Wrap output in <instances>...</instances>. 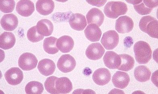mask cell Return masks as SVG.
<instances>
[{
	"label": "cell",
	"mask_w": 158,
	"mask_h": 94,
	"mask_svg": "<svg viewBox=\"0 0 158 94\" xmlns=\"http://www.w3.org/2000/svg\"><path fill=\"white\" fill-rule=\"evenodd\" d=\"M135 60L139 64H146L152 58V51L148 43L139 41L134 45Z\"/></svg>",
	"instance_id": "cell-1"
},
{
	"label": "cell",
	"mask_w": 158,
	"mask_h": 94,
	"mask_svg": "<svg viewBox=\"0 0 158 94\" xmlns=\"http://www.w3.org/2000/svg\"><path fill=\"white\" fill-rule=\"evenodd\" d=\"M128 10L127 5L122 1H110L105 5L104 12L106 17L115 19L125 15Z\"/></svg>",
	"instance_id": "cell-2"
},
{
	"label": "cell",
	"mask_w": 158,
	"mask_h": 94,
	"mask_svg": "<svg viewBox=\"0 0 158 94\" xmlns=\"http://www.w3.org/2000/svg\"><path fill=\"white\" fill-rule=\"evenodd\" d=\"M139 28L142 31L154 38H158V21L151 16H146L142 18L139 22Z\"/></svg>",
	"instance_id": "cell-3"
},
{
	"label": "cell",
	"mask_w": 158,
	"mask_h": 94,
	"mask_svg": "<svg viewBox=\"0 0 158 94\" xmlns=\"http://www.w3.org/2000/svg\"><path fill=\"white\" fill-rule=\"evenodd\" d=\"M38 61L34 54L26 53L21 55L18 60V65L22 70L29 71L36 67Z\"/></svg>",
	"instance_id": "cell-4"
},
{
	"label": "cell",
	"mask_w": 158,
	"mask_h": 94,
	"mask_svg": "<svg viewBox=\"0 0 158 94\" xmlns=\"http://www.w3.org/2000/svg\"><path fill=\"white\" fill-rule=\"evenodd\" d=\"M119 35L114 30H110L105 32L101 40V43L105 49L113 50L118 45Z\"/></svg>",
	"instance_id": "cell-5"
},
{
	"label": "cell",
	"mask_w": 158,
	"mask_h": 94,
	"mask_svg": "<svg viewBox=\"0 0 158 94\" xmlns=\"http://www.w3.org/2000/svg\"><path fill=\"white\" fill-rule=\"evenodd\" d=\"M76 65V60L69 54L63 55L58 61L57 66L64 73L70 72L74 70Z\"/></svg>",
	"instance_id": "cell-6"
},
{
	"label": "cell",
	"mask_w": 158,
	"mask_h": 94,
	"mask_svg": "<svg viewBox=\"0 0 158 94\" xmlns=\"http://www.w3.org/2000/svg\"><path fill=\"white\" fill-rule=\"evenodd\" d=\"M134 27L133 21L127 16L120 17L116 21L115 29L118 33H129L132 31Z\"/></svg>",
	"instance_id": "cell-7"
},
{
	"label": "cell",
	"mask_w": 158,
	"mask_h": 94,
	"mask_svg": "<svg viewBox=\"0 0 158 94\" xmlns=\"http://www.w3.org/2000/svg\"><path fill=\"white\" fill-rule=\"evenodd\" d=\"M5 77L9 84L15 86L22 82L23 79V74L19 68L13 67L5 73Z\"/></svg>",
	"instance_id": "cell-8"
},
{
	"label": "cell",
	"mask_w": 158,
	"mask_h": 94,
	"mask_svg": "<svg viewBox=\"0 0 158 94\" xmlns=\"http://www.w3.org/2000/svg\"><path fill=\"white\" fill-rule=\"evenodd\" d=\"M111 75L108 69L102 68L98 69L94 72L93 75V79L96 84L99 86L105 85L110 81Z\"/></svg>",
	"instance_id": "cell-9"
},
{
	"label": "cell",
	"mask_w": 158,
	"mask_h": 94,
	"mask_svg": "<svg viewBox=\"0 0 158 94\" xmlns=\"http://www.w3.org/2000/svg\"><path fill=\"white\" fill-rule=\"evenodd\" d=\"M105 52V49L101 44L99 43H93L87 48L85 55L89 59L96 61L101 59Z\"/></svg>",
	"instance_id": "cell-10"
},
{
	"label": "cell",
	"mask_w": 158,
	"mask_h": 94,
	"mask_svg": "<svg viewBox=\"0 0 158 94\" xmlns=\"http://www.w3.org/2000/svg\"><path fill=\"white\" fill-rule=\"evenodd\" d=\"M16 10L22 17H29L35 11V5L30 0H21L17 3Z\"/></svg>",
	"instance_id": "cell-11"
},
{
	"label": "cell",
	"mask_w": 158,
	"mask_h": 94,
	"mask_svg": "<svg viewBox=\"0 0 158 94\" xmlns=\"http://www.w3.org/2000/svg\"><path fill=\"white\" fill-rule=\"evenodd\" d=\"M55 89L57 94L69 93L73 89V85L69 78L66 77H56L55 81Z\"/></svg>",
	"instance_id": "cell-12"
},
{
	"label": "cell",
	"mask_w": 158,
	"mask_h": 94,
	"mask_svg": "<svg viewBox=\"0 0 158 94\" xmlns=\"http://www.w3.org/2000/svg\"><path fill=\"white\" fill-rule=\"evenodd\" d=\"M105 65L110 70L118 69L121 63V59L119 55L113 51H108L103 58Z\"/></svg>",
	"instance_id": "cell-13"
},
{
	"label": "cell",
	"mask_w": 158,
	"mask_h": 94,
	"mask_svg": "<svg viewBox=\"0 0 158 94\" xmlns=\"http://www.w3.org/2000/svg\"><path fill=\"white\" fill-rule=\"evenodd\" d=\"M86 17L88 24H95L99 27L103 23L105 15L101 10L93 8L88 12Z\"/></svg>",
	"instance_id": "cell-14"
},
{
	"label": "cell",
	"mask_w": 158,
	"mask_h": 94,
	"mask_svg": "<svg viewBox=\"0 0 158 94\" xmlns=\"http://www.w3.org/2000/svg\"><path fill=\"white\" fill-rule=\"evenodd\" d=\"M1 27L5 31H12L17 28L18 19L16 16L13 13L4 15L1 20Z\"/></svg>",
	"instance_id": "cell-15"
},
{
	"label": "cell",
	"mask_w": 158,
	"mask_h": 94,
	"mask_svg": "<svg viewBox=\"0 0 158 94\" xmlns=\"http://www.w3.org/2000/svg\"><path fill=\"white\" fill-rule=\"evenodd\" d=\"M70 27L77 31H83L87 26L85 17L80 13L72 14L69 20Z\"/></svg>",
	"instance_id": "cell-16"
},
{
	"label": "cell",
	"mask_w": 158,
	"mask_h": 94,
	"mask_svg": "<svg viewBox=\"0 0 158 94\" xmlns=\"http://www.w3.org/2000/svg\"><path fill=\"white\" fill-rule=\"evenodd\" d=\"M130 81V77L127 73L118 71L113 76L112 81L114 87L124 89L128 85Z\"/></svg>",
	"instance_id": "cell-17"
},
{
	"label": "cell",
	"mask_w": 158,
	"mask_h": 94,
	"mask_svg": "<svg viewBox=\"0 0 158 94\" xmlns=\"http://www.w3.org/2000/svg\"><path fill=\"white\" fill-rule=\"evenodd\" d=\"M38 69L41 74L45 76H48L54 73L56 65L52 60L48 58H44L39 61Z\"/></svg>",
	"instance_id": "cell-18"
},
{
	"label": "cell",
	"mask_w": 158,
	"mask_h": 94,
	"mask_svg": "<svg viewBox=\"0 0 158 94\" xmlns=\"http://www.w3.org/2000/svg\"><path fill=\"white\" fill-rule=\"evenodd\" d=\"M35 7L37 11L40 15H48L54 9L55 3L52 0H39L37 1Z\"/></svg>",
	"instance_id": "cell-19"
},
{
	"label": "cell",
	"mask_w": 158,
	"mask_h": 94,
	"mask_svg": "<svg viewBox=\"0 0 158 94\" xmlns=\"http://www.w3.org/2000/svg\"><path fill=\"white\" fill-rule=\"evenodd\" d=\"M84 32L86 38L93 42L98 41L102 34L99 27L95 24L88 25Z\"/></svg>",
	"instance_id": "cell-20"
},
{
	"label": "cell",
	"mask_w": 158,
	"mask_h": 94,
	"mask_svg": "<svg viewBox=\"0 0 158 94\" xmlns=\"http://www.w3.org/2000/svg\"><path fill=\"white\" fill-rule=\"evenodd\" d=\"M56 45L62 53H68L73 49L74 42L71 36L64 35L58 39Z\"/></svg>",
	"instance_id": "cell-21"
},
{
	"label": "cell",
	"mask_w": 158,
	"mask_h": 94,
	"mask_svg": "<svg viewBox=\"0 0 158 94\" xmlns=\"http://www.w3.org/2000/svg\"><path fill=\"white\" fill-rule=\"evenodd\" d=\"M36 26L39 33L43 36H49L53 32V24L48 19H43L39 21Z\"/></svg>",
	"instance_id": "cell-22"
},
{
	"label": "cell",
	"mask_w": 158,
	"mask_h": 94,
	"mask_svg": "<svg viewBox=\"0 0 158 94\" xmlns=\"http://www.w3.org/2000/svg\"><path fill=\"white\" fill-rule=\"evenodd\" d=\"M16 42L15 35L11 32H4L0 36V47L8 50L14 47Z\"/></svg>",
	"instance_id": "cell-23"
},
{
	"label": "cell",
	"mask_w": 158,
	"mask_h": 94,
	"mask_svg": "<svg viewBox=\"0 0 158 94\" xmlns=\"http://www.w3.org/2000/svg\"><path fill=\"white\" fill-rule=\"evenodd\" d=\"M151 74V72L149 69L144 65L137 66L134 71L135 79L141 83H144L149 80Z\"/></svg>",
	"instance_id": "cell-24"
},
{
	"label": "cell",
	"mask_w": 158,
	"mask_h": 94,
	"mask_svg": "<svg viewBox=\"0 0 158 94\" xmlns=\"http://www.w3.org/2000/svg\"><path fill=\"white\" fill-rule=\"evenodd\" d=\"M119 55L121 59V63L118 70L126 72L132 70L135 64L133 57L126 54Z\"/></svg>",
	"instance_id": "cell-25"
},
{
	"label": "cell",
	"mask_w": 158,
	"mask_h": 94,
	"mask_svg": "<svg viewBox=\"0 0 158 94\" xmlns=\"http://www.w3.org/2000/svg\"><path fill=\"white\" fill-rule=\"evenodd\" d=\"M58 39L53 36L46 38L43 42V48L45 51L49 54L54 55L59 52L56 45Z\"/></svg>",
	"instance_id": "cell-26"
},
{
	"label": "cell",
	"mask_w": 158,
	"mask_h": 94,
	"mask_svg": "<svg viewBox=\"0 0 158 94\" xmlns=\"http://www.w3.org/2000/svg\"><path fill=\"white\" fill-rule=\"evenodd\" d=\"M44 86L40 82L31 81L25 87V92L27 94H40L44 91Z\"/></svg>",
	"instance_id": "cell-27"
},
{
	"label": "cell",
	"mask_w": 158,
	"mask_h": 94,
	"mask_svg": "<svg viewBox=\"0 0 158 94\" xmlns=\"http://www.w3.org/2000/svg\"><path fill=\"white\" fill-rule=\"evenodd\" d=\"M27 39L32 43H37L43 39L44 36L40 34L37 29L36 26L31 27L27 32Z\"/></svg>",
	"instance_id": "cell-28"
},
{
	"label": "cell",
	"mask_w": 158,
	"mask_h": 94,
	"mask_svg": "<svg viewBox=\"0 0 158 94\" xmlns=\"http://www.w3.org/2000/svg\"><path fill=\"white\" fill-rule=\"evenodd\" d=\"M15 2L14 0H1L0 10L2 12L8 13L12 12L15 9Z\"/></svg>",
	"instance_id": "cell-29"
},
{
	"label": "cell",
	"mask_w": 158,
	"mask_h": 94,
	"mask_svg": "<svg viewBox=\"0 0 158 94\" xmlns=\"http://www.w3.org/2000/svg\"><path fill=\"white\" fill-rule=\"evenodd\" d=\"M57 77L51 76L48 77L45 81L44 86L46 91L50 94H57L55 89V81Z\"/></svg>",
	"instance_id": "cell-30"
},
{
	"label": "cell",
	"mask_w": 158,
	"mask_h": 94,
	"mask_svg": "<svg viewBox=\"0 0 158 94\" xmlns=\"http://www.w3.org/2000/svg\"><path fill=\"white\" fill-rule=\"evenodd\" d=\"M142 2L139 3V4L134 5V8L135 11L139 15H148L152 11L153 9L149 8L146 6Z\"/></svg>",
	"instance_id": "cell-31"
},
{
	"label": "cell",
	"mask_w": 158,
	"mask_h": 94,
	"mask_svg": "<svg viewBox=\"0 0 158 94\" xmlns=\"http://www.w3.org/2000/svg\"><path fill=\"white\" fill-rule=\"evenodd\" d=\"M143 3L149 8L153 9L154 8L157 7V1H143Z\"/></svg>",
	"instance_id": "cell-32"
},
{
	"label": "cell",
	"mask_w": 158,
	"mask_h": 94,
	"mask_svg": "<svg viewBox=\"0 0 158 94\" xmlns=\"http://www.w3.org/2000/svg\"><path fill=\"white\" fill-rule=\"evenodd\" d=\"M106 1H87V2H88L89 4L99 7L103 6Z\"/></svg>",
	"instance_id": "cell-33"
}]
</instances>
